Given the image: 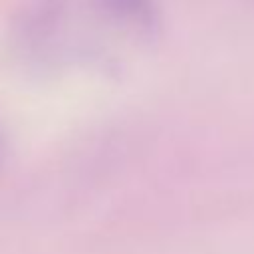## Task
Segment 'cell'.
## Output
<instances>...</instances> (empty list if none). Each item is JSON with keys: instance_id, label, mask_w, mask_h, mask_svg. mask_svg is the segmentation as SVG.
Masks as SVG:
<instances>
[{"instance_id": "obj_1", "label": "cell", "mask_w": 254, "mask_h": 254, "mask_svg": "<svg viewBox=\"0 0 254 254\" xmlns=\"http://www.w3.org/2000/svg\"><path fill=\"white\" fill-rule=\"evenodd\" d=\"M99 4L107 14L115 16L117 20L143 24L151 16L149 0H99Z\"/></svg>"}]
</instances>
